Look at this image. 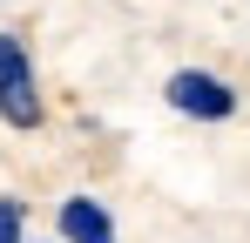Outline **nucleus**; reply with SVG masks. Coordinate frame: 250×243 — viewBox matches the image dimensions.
I'll use <instances>...</instances> for the list:
<instances>
[{
    "label": "nucleus",
    "instance_id": "f257e3e1",
    "mask_svg": "<svg viewBox=\"0 0 250 243\" xmlns=\"http://www.w3.org/2000/svg\"><path fill=\"white\" fill-rule=\"evenodd\" d=\"M163 95H169V108L189 115V122H230L237 115V88L223 75H209V68H176Z\"/></svg>",
    "mask_w": 250,
    "mask_h": 243
},
{
    "label": "nucleus",
    "instance_id": "f03ea898",
    "mask_svg": "<svg viewBox=\"0 0 250 243\" xmlns=\"http://www.w3.org/2000/svg\"><path fill=\"white\" fill-rule=\"evenodd\" d=\"M0 122L34 128L41 122V88H34V61L14 34H0Z\"/></svg>",
    "mask_w": 250,
    "mask_h": 243
},
{
    "label": "nucleus",
    "instance_id": "7ed1b4c3",
    "mask_svg": "<svg viewBox=\"0 0 250 243\" xmlns=\"http://www.w3.org/2000/svg\"><path fill=\"white\" fill-rule=\"evenodd\" d=\"M61 237L68 243H115V223L95 196H68L61 202Z\"/></svg>",
    "mask_w": 250,
    "mask_h": 243
},
{
    "label": "nucleus",
    "instance_id": "20e7f679",
    "mask_svg": "<svg viewBox=\"0 0 250 243\" xmlns=\"http://www.w3.org/2000/svg\"><path fill=\"white\" fill-rule=\"evenodd\" d=\"M21 223H27L21 196H0V243H27V237H21Z\"/></svg>",
    "mask_w": 250,
    "mask_h": 243
}]
</instances>
